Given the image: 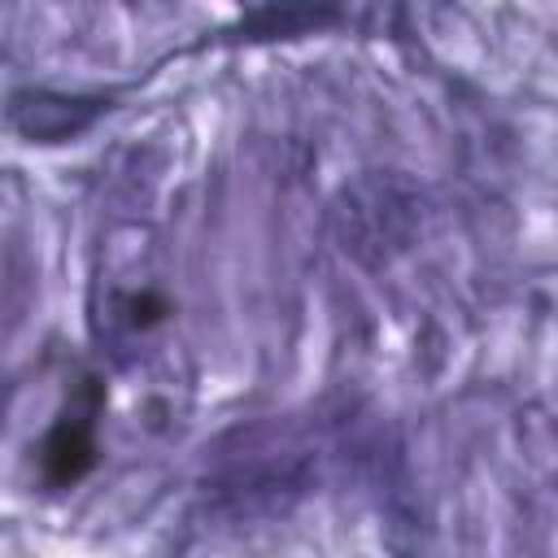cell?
Instances as JSON below:
<instances>
[{
	"label": "cell",
	"instance_id": "1",
	"mask_svg": "<svg viewBox=\"0 0 558 558\" xmlns=\"http://www.w3.org/2000/svg\"><path fill=\"white\" fill-rule=\"evenodd\" d=\"M105 384L96 375L74 379L48 432L35 445V480L44 493L78 488L100 462V418H105Z\"/></svg>",
	"mask_w": 558,
	"mask_h": 558
},
{
	"label": "cell",
	"instance_id": "2",
	"mask_svg": "<svg viewBox=\"0 0 558 558\" xmlns=\"http://www.w3.org/2000/svg\"><path fill=\"white\" fill-rule=\"evenodd\" d=\"M105 109L100 96H52V92H13V126L35 144H57L70 140L78 131H87L96 122V113Z\"/></svg>",
	"mask_w": 558,
	"mask_h": 558
}]
</instances>
